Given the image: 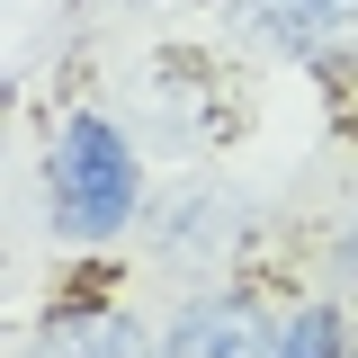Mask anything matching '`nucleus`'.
<instances>
[{
	"label": "nucleus",
	"mask_w": 358,
	"mask_h": 358,
	"mask_svg": "<svg viewBox=\"0 0 358 358\" xmlns=\"http://www.w3.org/2000/svg\"><path fill=\"white\" fill-rule=\"evenodd\" d=\"M331 268H341V287H358V206L341 215V233H331Z\"/></svg>",
	"instance_id": "0eeeda50"
},
{
	"label": "nucleus",
	"mask_w": 358,
	"mask_h": 358,
	"mask_svg": "<svg viewBox=\"0 0 358 358\" xmlns=\"http://www.w3.org/2000/svg\"><path fill=\"white\" fill-rule=\"evenodd\" d=\"M278 358H358L350 350V313L341 305H287L278 313Z\"/></svg>",
	"instance_id": "423d86ee"
},
{
	"label": "nucleus",
	"mask_w": 358,
	"mask_h": 358,
	"mask_svg": "<svg viewBox=\"0 0 358 358\" xmlns=\"http://www.w3.org/2000/svg\"><path fill=\"white\" fill-rule=\"evenodd\" d=\"M197 108H233V99H224V90H197L188 63H179V90H171V63H162V72L143 81V117H134V126L152 134L162 152H206V143H224L233 126H224V117H197Z\"/></svg>",
	"instance_id": "20e7f679"
},
{
	"label": "nucleus",
	"mask_w": 358,
	"mask_h": 358,
	"mask_svg": "<svg viewBox=\"0 0 358 358\" xmlns=\"http://www.w3.org/2000/svg\"><path fill=\"white\" fill-rule=\"evenodd\" d=\"M251 45L305 63V72H341L358 63V0H215Z\"/></svg>",
	"instance_id": "f03ea898"
},
{
	"label": "nucleus",
	"mask_w": 358,
	"mask_h": 358,
	"mask_svg": "<svg viewBox=\"0 0 358 358\" xmlns=\"http://www.w3.org/2000/svg\"><path fill=\"white\" fill-rule=\"evenodd\" d=\"M162 358H278V313L260 296H197L162 322Z\"/></svg>",
	"instance_id": "7ed1b4c3"
},
{
	"label": "nucleus",
	"mask_w": 358,
	"mask_h": 358,
	"mask_svg": "<svg viewBox=\"0 0 358 358\" xmlns=\"http://www.w3.org/2000/svg\"><path fill=\"white\" fill-rule=\"evenodd\" d=\"M27 358H162V331L134 322L126 305H81V313H54Z\"/></svg>",
	"instance_id": "39448f33"
},
{
	"label": "nucleus",
	"mask_w": 358,
	"mask_h": 358,
	"mask_svg": "<svg viewBox=\"0 0 358 358\" xmlns=\"http://www.w3.org/2000/svg\"><path fill=\"white\" fill-rule=\"evenodd\" d=\"M134 215H143L134 126H117L108 108H72L45 143V224L81 251H108V242L134 233Z\"/></svg>",
	"instance_id": "f257e3e1"
}]
</instances>
